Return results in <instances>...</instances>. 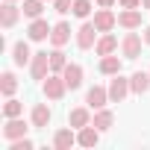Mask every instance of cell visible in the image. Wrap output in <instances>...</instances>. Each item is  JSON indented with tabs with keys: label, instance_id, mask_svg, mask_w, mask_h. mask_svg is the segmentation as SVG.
<instances>
[{
	"label": "cell",
	"instance_id": "9a60e30c",
	"mask_svg": "<svg viewBox=\"0 0 150 150\" xmlns=\"http://www.w3.org/2000/svg\"><path fill=\"white\" fill-rule=\"evenodd\" d=\"M68 38H71V27H68L65 21L53 24V33H50V44H53V47H65V44H68Z\"/></svg>",
	"mask_w": 150,
	"mask_h": 150
},
{
	"label": "cell",
	"instance_id": "d6a6232c",
	"mask_svg": "<svg viewBox=\"0 0 150 150\" xmlns=\"http://www.w3.org/2000/svg\"><path fill=\"white\" fill-rule=\"evenodd\" d=\"M141 6H144V9H150V0H141Z\"/></svg>",
	"mask_w": 150,
	"mask_h": 150
},
{
	"label": "cell",
	"instance_id": "9c48e42d",
	"mask_svg": "<svg viewBox=\"0 0 150 150\" xmlns=\"http://www.w3.org/2000/svg\"><path fill=\"white\" fill-rule=\"evenodd\" d=\"M97 141H100V129H97L94 124L77 129V144H80V147H97Z\"/></svg>",
	"mask_w": 150,
	"mask_h": 150
},
{
	"label": "cell",
	"instance_id": "f1b7e54d",
	"mask_svg": "<svg viewBox=\"0 0 150 150\" xmlns=\"http://www.w3.org/2000/svg\"><path fill=\"white\" fill-rule=\"evenodd\" d=\"M53 9H56L59 15H65V12L74 9V0H53Z\"/></svg>",
	"mask_w": 150,
	"mask_h": 150
},
{
	"label": "cell",
	"instance_id": "d4e9b609",
	"mask_svg": "<svg viewBox=\"0 0 150 150\" xmlns=\"http://www.w3.org/2000/svg\"><path fill=\"white\" fill-rule=\"evenodd\" d=\"M24 15L27 18H41V12H44V0H24Z\"/></svg>",
	"mask_w": 150,
	"mask_h": 150
},
{
	"label": "cell",
	"instance_id": "44dd1931",
	"mask_svg": "<svg viewBox=\"0 0 150 150\" xmlns=\"http://www.w3.org/2000/svg\"><path fill=\"white\" fill-rule=\"evenodd\" d=\"M115 47H118V38L109 33H103V38H97V44H94L97 56H109V53H115Z\"/></svg>",
	"mask_w": 150,
	"mask_h": 150
},
{
	"label": "cell",
	"instance_id": "277c9868",
	"mask_svg": "<svg viewBox=\"0 0 150 150\" xmlns=\"http://www.w3.org/2000/svg\"><path fill=\"white\" fill-rule=\"evenodd\" d=\"M129 91H132V88H129V80H127V77L115 74V77L109 80V100H112V103H121Z\"/></svg>",
	"mask_w": 150,
	"mask_h": 150
},
{
	"label": "cell",
	"instance_id": "ba28073f",
	"mask_svg": "<svg viewBox=\"0 0 150 150\" xmlns=\"http://www.w3.org/2000/svg\"><path fill=\"white\" fill-rule=\"evenodd\" d=\"M27 129H30V124H24V121H21V115H18V118H6L3 135H6L9 141H15V138H24V135H27Z\"/></svg>",
	"mask_w": 150,
	"mask_h": 150
},
{
	"label": "cell",
	"instance_id": "52a82bcc",
	"mask_svg": "<svg viewBox=\"0 0 150 150\" xmlns=\"http://www.w3.org/2000/svg\"><path fill=\"white\" fill-rule=\"evenodd\" d=\"M86 103H88V109H103L106 103H109V88H103V86H91L88 88V94H86Z\"/></svg>",
	"mask_w": 150,
	"mask_h": 150
},
{
	"label": "cell",
	"instance_id": "5bb4252c",
	"mask_svg": "<svg viewBox=\"0 0 150 150\" xmlns=\"http://www.w3.org/2000/svg\"><path fill=\"white\" fill-rule=\"evenodd\" d=\"M129 88H132V94H147L150 91V71L147 74L144 71H135L129 77Z\"/></svg>",
	"mask_w": 150,
	"mask_h": 150
},
{
	"label": "cell",
	"instance_id": "ac0fdd59",
	"mask_svg": "<svg viewBox=\"0 0 150 150\" xmlns=\"http://www.w3.org/2000/svg\"><path fill=\"white\" fill-rule=\"evenodd\" d=\"M118 24H121L124 30H135V27H141V12H138V9H124V12L118 15Z\"/></svg>",
	"mask_w": 150,
	"mask_h": 150
},
{
	"label": "cell",
	"instance_id": "4316f807",
	"mask_svg": "<svg viewBox=\"0 0 150 150\" xmlns=\"http://www.w3.org/2000/svg\"><path fill=\"white\" fill-rule=\"evenodd\" d=\"M71 12L77 15V18H88L91 15V3H88V0H74V9Z\"/></svg>",
	"mask_w": 150,
	"mask_h": 150
},
{
	"label": "cell",
	"instance_id": "484cf974",
	"mask_svg": "<svg viewBox=\"0 0 150 150\" xmlns=\"http://www.w3.org/2000/svg\"><path fill=\"white\" fill-rule=\"evenodd\" d=\"M21 112H24V103H21V100H15V97H9V100L3 103V115H6V118H18Z\"/></svg>",
	"mask_w": 150,
	"mask_h": 150
},
{
	"label": "cell",
	"instance_id": "1f68e13d",
	"mask_svg": "<svg viewBox=\"0 0 150 150\" xmlns=\"http://www.w3.org/2000/svg\"><path fill=\"white\" fill-rule=\"evenodd\" d=\"M115 0H97V6H112Z\"/></svg>",
	"mask_w": 150,
	"mask_h": 150
},
{
	"label": "cell",
	"instance_id": "83f0119b",
	"mask_svg": "<svg viewBox=\"0 0 150 150\" xmlns=\"http://www.w3.org/2000/svg\"><path fill=\"white\" fill-rule=\"evenodd\" d=\"M33 147H35V144H33V141H30V138H27V135H24V138H15V141H12V147H9V150H33Z\"/></svg>",
	"mask_w": 150,
	"mask_h": 150
},
{
	"label": "cell",
	"instance_id": "4fadbf2b",
	"mask_svg": "<svg viewBox=\"0 0 150 150\" xmlns=\"http://www.w3.org/2000/svg\"><path fill=\"white\" fill-rule=\"evenodd\" d=\"M30 121H33V127H35V129H44V127L50 124V106H47V103H35V106H33Z\"/></svg>",
	"mask_w": 150,
	"mask_h": 150
},
{
	"label": "cell",
	"instance_id": "e0dca14e",
	"mask_svg": "<svg viewBox=\"0 0 150 150\" xmlns=\"http://www.w3.org/2000/svg\"><path fill=\"white\" fill-rule=\"evenodd\" d=\"M74 144H77V135H74V127H71V129H59V132L53 135V147H56V150H71Z\"/></svg>",
	"mask_w": 150,
	"mask_h": 150
},
{
	"label": "cell",
	"instance_id": "2e32d148",
	"mask_svg": "<svg viewBox=\"0 0 150 150\" xmlns=\"http://www.w3.org/2000/svg\"><path fill=\"white\" fill-rule=\"evenodd\" d=\"M91 124V115H88V109L86 106H80V109H71V115H68V127H74V129H83V127H88Z\"/></svg>",
	"mask_w": 150,
	"mask_h": 150
},
{
	"label": "cell",
	"instance_id": "603a6c76",
	"mask_svg": "<svg viewBox=\"0 0 150 150\" xmlns=\"http://www.w3.org/2000/svg\"><path fill=\"white\" fill-rule=\"evenodd\" d=\"M65 65H68V59H65L62 47H53V50H50V71H53V74H62Z\"/></svg>",
	"mask_w": 150,
	"mask_h": 150
},
{
	"label": "cell",
	"instance_id": "30bf717a",
	"mask_svg": "<svg viewBox=\"0 0 150 150\" xmlns=\"http://www.w3.org/2000/svg\"><path fill=\"white\" fill-rule=\"evenodd\" d=\"M18 15H21V9L15 6V0H6L3 9H0V24H3V30H12L18 24Z\"/></svg>",
	"mask_w": 150,
	"mask_h": 150
},
{
	"label": "cell",
	"instance_id": "8fae6325",
	"mask_svg": "<svg viewBox=\"0 0 150 150\" xmlns=\"http://www.w3.org/2000/svg\"><path fill=\"white\" fill-rule=\"evenodd\" d=\"M62 77H65L68 88L74 91V88H80V86H83V68H80L77 62H68V65H65V71H62Z\"/></svg>",
	"mask_w": 150,
	"mask_h": 150
},
{
	"label": "cell",
	"instance_id": "cb8c5ba5",
	"mask_svg": "<svg viewBox=\"0 0 150 150\" xmlns=\"http://www.w3.org/2000/svg\"><path fill=\"white\" fill-rule=\"evenodd\" d=\"M15 88H18V80H15V74H12V71H6L3 77H0V91H3L6 97H12V94H15Z\"/></svg>",
	"mask_w": 150,
	"mask_h": 150
},
{
	"label": "cell",
	"instance_id": "f546056e",
	"mask_svg": "<svg viewBox=\"0 0 150 150\" xmlns=\"http://www.w3.org/2000/svg\"><path fill=\"white\" fill-rule=\"evenodd\" d=\"M118 3H121L124 9H138V6H141V0H118Z\"/></svg>",
	"mask_w": 150,
	"mask_h": 150
},
{
	"label": "cell",
	"instance_id": "7a4b0ae2",
	"mask_svg": "<svg viewBox=\"0 0 150 150\" xmlns=\"http://www.w3.org/2000/svg\"><path fill=\"white\" fill-rule=\"evenodd\" d=\"M97 27H94V21H86L80 30H77V47L80 50H91L94 44H97Z\"/></svg>",
	"mask_w": 150,
	"mask_h": 150
},
{
	"label": "cell",
	"instance_id": "8992f818",
	"mask_svg": "<svg viewBox=\"0 0 150 150\" xmlns=\"http://www.w3.org/2000/svg\"><path fill=\"white\" fill-rule=\"evenodd\" d=\"M50 33H53V27L47 21H41V18H33V24L27 27V38L30 41H44V38H50Z\"/></svg>",
	"mask_w": 150,
	"mask_h": 150
},
{
	"label": "cell",
	"instance_id": "6da1fadb",
	"mask_svg": "<svg viewBox=\"0 0 150 150\" xmlns=\"http://www.w3.org/2000/svg\"><path fill=\"white\" fill-rule=\"evenodd\" d=\"M41 88H44V97H50V100H62L65 91H68V83H65L62 74H47V80H44Z\"/></svg>",
	"mask_w": 150,
	"mask_h": 150
},
{
	"label": "cell",
	"instance_id": "7402d4cb",
	"mask_svg": "<svg viewBox=\"0 0 150 150\" xmlns=\"http://www.w3.org/2000/svg\"><path fill=\"white\" fill-rule=\"evenodd\" d=\"M100 132H106V129H112V124H115V115L109 112V109H97L94 112V121H91Z\"/></svg>",
	"mask_w": 150,
	"mask_h": 150
},
{
	"label": "cell",
	"instance_id": "3957f363",
	"mask_svg": "<svg viewBox=\"0 0 150 150\" xmlns=\"http://www.w3.org/2000/svg\"><path fill=\"white\" fill-rule=\"evenodd\" d=\"M47 71H50V53H47V50L33 53V62H30V74H33V80H47Z\"/></svg>",
	"mask_w": 150,
	"mask_h": 150
},
{
	"label": "cell",
	"instance_id": "7c38bea8",
	"mask_svg": "<svg viewBox=\"0 0 150 150\" xmlns=\"http://www.w3.org/2000/svg\"><path fill=\"white\" fill-rule=\"evenodd\" d=\"M115 24H118V18H115V15L109 12V6H100V9L94 12V27H97L100 33H109V30H112Z\"/></svg>",
	"mask_w": 150,
	"mask_h": 150
},
{
	"label": "cell",
	"instance_id": "d6986e66",
	"mask_svg": "<svg viewBox=\"0 0 150 150\" xmlns=\"http://www.w3.org/2000/svg\"><path fill=\"white\" fill-rule=\"evenodd\" d=\"M12 62H15L18 68H24L27 62H33V53H30V44H27V41H18V44L12 47Z\"/></svg>",
	"mask_w": 150,
	"mask_h": 150
},
{
	"label": "cell",
	"instance_id": "ffe728a7",
	"mask_svg": "<svg viewBox=\"0 0 150 150\" xmlns=\"http://www.w3.org/2000/svg\"><path fill=\"white\" fill-rule=\"evenodd\" d=\"M100 74H106V77H115V74H121V59L118 56H100Z\"/></svg>",
	"mask_w": 150,
	"mask_h": 150
},
{
	"label": "cell",
	"instance_id": "4dcf8cb0",
	"mask_svg": "<svg viewBox=\"0 0 150 150\" xmlns=\"http://www.w3.org/2000/svg\"><path fill=\"white\" fill-rule=\"evenodd\" d=\"M141 35H144V41L150 44V27H144V33H141Z\"/></svg>",
	"mask_w": 150,
	"mask_h": 150
},
{
	"label": "cell",
	"instance_id": "5b68a950",
	"mask_svg": "<svg viewBox=\"0 0 150 150\" xmlns=\"http://www.w3.org/2000/svg\"><path fill=\"white\" fill-rule=\"evenodd\" d=\"M141 38L138 33H127L124 41H121V50H124V59H138L141 56Z\"/></svg>",
	"mask_w": 150,
	"mask_h": 150
}]
</instances>
